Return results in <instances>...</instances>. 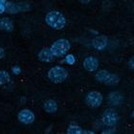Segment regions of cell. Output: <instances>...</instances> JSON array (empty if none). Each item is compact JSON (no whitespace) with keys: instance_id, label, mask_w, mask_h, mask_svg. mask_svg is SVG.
Masks as SVG:
<instances>
[{"instance_id":"obj_1","label":"cell","mask_w":134,"mask_h":134,"mask_svg":"<svg viewBox=\"0 0 134 134\" xmlns=\"http://www.w3.org/2000/svg\"><path fill=\"white\" fill-rule=\"evenodd\" d=\"M45 22L51 28L56 30H62L66 25V18L60 12L52 11L49 12L45 16Z\"/></svg>"},{"instance_id":"obj_2","label":"cell","mask_w":134,"mask_h":134,"mask_svg":"<svg viewBox=\"0 0 134 134\" xmlns=\"http://www.w3.org/2000/svg\"><path fill=\"white\" fill-rule=\"evenodd\" d=\"M70 48H71V44L69 40L65 38H60L56 40L51 45L50 50L55 58H59V57L66 55L68 51L70 50Z\"/></svg>"},{"instance_id":"obj_3","label":"cell","mask_w":134,"mask_h":134,"mask_svg":"<svg viewBox=\"0 0 134 134\" xmlns=\"http://www.w3.org/2000/svg\"><path fill=\"white\" fill-rule=\"evenodd\" d=\"M68 77V72L64 67L55 66L51 68L48 72V78L54 83H60L63 82Z\"/></svg>"},{"instance_id":"obj_4","label":"cell","mask_w":134,"mask_h":134,"mask_svg":"<svg viewBox=\"0 0 134 134\" xmlns=\"http://www.w3.org/2000/svg\"><path fill=\"white\" fill-rule=\"evenodd\" d=\"M102 121L104 126L111 127V126L117 125L118 121H119V116L114 109L108 108L103 112V116H102Z\"/></svg>"},{"instance_id":"obj_5","label":"cell","mask_w":134,"mask_h":134,"mask_svg":"<svg viewBox=\"0 0 134 134\" xmlns=\"http://www.w3.org/2000/svg\"><path fill=\"white\" fill-rule=\"evenodd\" d=\"M103 100V95L97 91H91L86 95L85 102L91 107H99L102 104Z\"/></svg>"},{"instance_id":"obj_6","label":"cell","mask_w":134,"mask_h":134,"mask_svg":"<svg viewBox=\"0 0 134 134\" xmlns=\"http://www.w3.org/2000/svg\"><path fill=\"white\" fill-rule=\"evenodd\" d=\"M17 118L20 123L24 124V125H30V124L34 123V121H35V114L30 109H22L18 112Z\"/></svg>"},{"instance_id":"obj_7","label":"cell","mask_w":134,"mask_h":134,"mask_svg":"<svg viewBox=\"0 0 134 134\" xmlns=\"http://www.w3.org/2000/svg\"><path fill=\"white\" fill-rule=\"evenodd\" d=\"M83 67L84 69L89 71V72H94L98 69L99 67V60L95 57H87L83 60Z\"/></svg>"},{"instance_id":"obj_8","label":"cell","mask_w":134,"mask_h":134,"mask_svg":"<svg viewBox=\"0 0 134 134\" xmlns=\"http://www.w3.org/2000/svg\"><path fill=\"white\" fill-rule=\"evenodd\" d=\"M108 44V40L107 37L104 36H98L94 37V39L92 40V46L95 48L96 50L102 51L104 50Z\"/></svg>"},{"instance_id":"obj_9","label":"cell","mask_w":134,"mask_h":134,"mask_svg":"<svg viewBox=\"0 0 134 134\" xmlns=\"http://www.w3.org/2000/svg\"><path fill=\"white\" fill-rule=\"evenodd\" d=\"M37 58L40 62H52L55 59L54 55L51 52L50 48H43L37 54Z\"/></svg>"},{"instance_id":"obj_10","label":"cell","mask_w":134,"mask_h":134,"mask_svg":"<svg viewBox=\"0 0 134 134\" xmlns=\"http://www.w3.org/2000/svg\"><path fill=\"white\" fill-rule=\"evenodd\" d=\"M124 102V97L118 92H112L108 95V103L111 105H120Z\"/></svg>"},{"instance_id":"obj_11","label":"cell","mask_w":134,"mask_h":134,"mask_svg":"<svg viewBox=\"0 0 134 134\" xmlns=\"http://www.w3.org/2000/svg\"><path fill=\"white\" fill-rule=\"evenodd\" d=\"M0 29L3 31L12 32L14 30V23L12 19L8 17H2L0 18Z\"/></svg>"},{"instance_id":"obj_12","label":"cell","mask_w":134,"mask_h":134,"mask_svg":"<svg viewBox=\"0 0 134 134\" xmlns=\"http://www.w3.org/2000/svg\"><path fill=\"white\" fill-rule=\"evenodd\" d=\"M110 75H111V73H109L108 71H106V70H100V71H98V72L96 73L95 78L98 81L106 84Z\"/></svg>"},{"instance_id":"obj_13","label":"cell","mask_w":134,"mask_h":134,"mask_svg":"<svg viewBox=\"0 0 134 134\" xmlns=\"http://www.w3.org/2000/svg\"><path fill=\"white\" fill-rule=\"evenodd\" d=\"M43 107L47 113H55L58 110V103L54 100H48L44 103Z\"/></svg>"},{"instance_id":"obj_14","label":"cell","mask_w":134,"mask_h":134,"mask_svg":"<svg viewBox=\"0 0 134 134\" xmlns=\"http://www.w3.org/2000/svg\"><path fill=\"white\" fill-rule=\"evenodd\" d=\"M5 5H6V11L9 12L10 14H17L18 12H20L22 10V8H20L17 4H14V3L7 2Z\"/></svg>"},{"instance_id":"obj_15","label":"cell","mask_w":134,"mask_h":134,"mask_svg":"<svg viewBox=\"0 0 134 134\" xmlns=\"http://www.w3.org/2000/svg\"><path fill=\"white\" fill-rule=\"evenodd\" d=\"M11 76L5 70H0V85H4L10 82Z\"/></svg>"},{"instance_id":"obj_16","label":"cell","mask_w":134,"mask_h":134,"mask_svg":"<svg viewBox=\"0 0 134 134\" xmlns=\"http://www.w3.org/2000/svg\"><path fill=\"white\" fill-rule=\"evenodd\" d=\"M82 132H83V130L81 129V126H77L75 124L70 125L68 126V129H67V133L69 134H81Z\"/></svg>"},{"instance_id":"obj_17","label":"cell","mask_w":134,"mask_h":134,"mask_svg":"<svg viewBox=\"0 0 134 134\" xmlns=\"http://www.w3.org/2000/svg\"><path fill=\"white\" fill-rule=\"evenodd\" d=\"M119 81H120L119 76L116 75V74H111L108 79V81H107V82H106V84L107 85H116Z\"/></svg>"},{"instance_id":"obj_18","label":"cell","mask_w":134,"mask_h":134,"mask_svg":"<svg viewBox=\"0 0 134 134\" xmlns=\"http://www.w3.org/2000/svg\"><path fill=\"white\" fill-rule=\"evenodd\" d=\"M75 62H76V58L73 56L72 54H68V55H66V57H65V62H66L67 64L73 65L74 63H75Z\"/></svg>"},{"instance_id":"obj_19","label":"cell","mask_w":134,"mask_h":134,"mask_svg":"<svg viewBox=\"0 0 134 134\" xmlns=\"http://www.w3.org/2000/svg\"><path fill=\"white\" fill-rule=\"evenodd\" d=\"M12 72L14 75H19L20 73H21V68L18 65H14V66L12 67Z\"/></svg>"},{"instance_id":"obj_20","label":"cell","mask_w":134,"mask_h":134,"mask_svg":"<svg viewBox=\"0 0 134 134\" xmlns=\"http://www.w3.org/2000/svg\"><path fill=\"white\" fill-rule=\"evenodd\" d=\"M129 66L130 69L134 70V57L133 58H131V59H129Z\"/></svg>"},{"instance_id":"obj_21","label":"cell","mask_w":134,"mask_h":134,"mask_svg":"<svg viewBox=\"0 0 134 134\" xmlns=\"http://www.w3.org/2000/svg\"><path fill=\"white\" fill-rule=\"evenodd\" d=\"M6 12V5L5 4H0V14H4Z\"/></svg>"},{"instance_id":"obj_22","label":"cell","mask_w":134,"mask_h":134,"mask_svg":"<svg viewBox=\"0 0 134 134\" xmlns=\"http://www.w3.org/2000/svg\"><path fill=\"white\" fill-rule=\"evenodd\" d=\"M4 55H5V52L3 50V48L0 47V59H2L3 57H4Z\"/></svg>"},{"instance_id":"obj_23","label":"cell","mask_w":134,"mask_h":134,"mask_svg":"<svg viewBox=\"0 0 134 134\" xmlns=\"http://www.w3.org/2000/svg\"><path fill=\"white\" fill-rule=\"evenodd\" d=\"M81 3H88V2H90L91 0H80Z\"/></svg>"},{"instance_id":"obj_24","label":"cell","mask_w":134,"mask_h":134,"mask_svg":"<svg viewBox=\"0 0 134 134\" xmlns=\"http://www.w3.org/2000/svg\"><path fill=\"white\" fill-rule=\"evenodd\" d=\"M7 0H0V4H6Z\"/></svg>"},{"instance_id":"obj_25","label":"cell","mask_w":134,"mask_h":134,"mask_svg":"<svg viewBox=\"0 0 134 134\" xmlns=\"http://www.w3.org/2000/svg\"><path fill=\"white\" fill-rule=\"evenodd\" d=\"M132 116H133V117H134V111H133V113H132Z\"/></svg>"}]
</instances>
